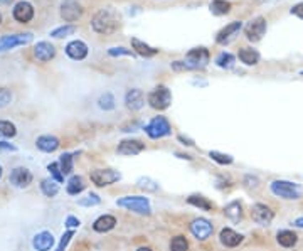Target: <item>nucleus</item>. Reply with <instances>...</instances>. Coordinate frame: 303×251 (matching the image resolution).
Here are the masks:
<instances>
[{"instance_id":"423d86ee","label":"nucleus","mask_w":303,"mask_h":251,"mask_svg":"<svg viewBox=\"0 0 303 251\" xmlns=\"http://www.w3.org/2000/svg\"><path fill=\"white\" fill-rule=\"evenodd\" d=\"M89 179L91 182L98 187H106V186H112L115 184L117 181L121 179V174L118 170H113V169H96L89 174Z\"/></svg>"},{"instance_id":"c756f323","label":"nucleus","mask_w":303,"mask_h":251,"mask_svg":"<svg viewBox=\"0 0 303 251\" xmlns=\"http://www.w3.org/2000/svg\"><path fill=\"white\" fill-rule=\"evenodd\" d=\"M209 8L214 15H226L231 12V3L228 0H212Z\"/></svg>"},{"instance_id":"6e6552de","label":"nucleus","mask_w":303,"mask_h":251,"mask_svg":"<svg viewBox=\"0 0 303 251\" xmlns=\"http://www.w3.org/2000/svg\"><path fill=\"white\" fill-rule=\"evenodd\" d=\"M209 59H211V54H209V51L206 48H194L185 54V63L189 64L190 71L207 66Z\"/></svg>"},{"instance_id":"f3484780","label":"nucleus","mask_w":303,"mask_h":251,"mask_svg":"<svg viewBox=\"0 0 303 251\" xmlns=\"http://www.w3.org/2000/svg\"><path fill=\"white\" fill-rule=\"evenodd\" d=\"M125 105H126V108L131 110V112L142 110L145 105V95L142 89H138V88L130 89V91L125 95Z\"/></svg>"},{"instance_id":"f257e3e1","label":"nucleus","mask_w":303,"mask_h":251,"mask_svg":"<svg viewBox=\"0 0 303 251\" xmlns=\"http://www.w3.org/2000/svg\"><path fill=\"white\" fill-rule=\"evenodd\" d=\"M120 25H121V15L113 7H106L98 10L91 20L93 31L98 34H103V36L115 34L120 29Z\"/></svg>"},{"instance_id":"2eb2a0df","label":"nucleus","mask_w":303,"mask_h":251,"mask_svg":"<svg viewBox=\"0 0 303 251\" xmlns=\"http://www.w3.org/2000/svg\"><path fill=\"white\" fill-rule=\"evenodd\" d=\"M32 182V174L29 169L25 167H15L10 172V184L14 187H19V189H24Z\"/></svg>"},{"instance_id":"603ef678","label":"nucleus","mask_w":303,"mask_h":251,"mask_svg":"<svg viewBox=\"0 0 303 251\" xmlns=\"http://www.w3.org/2000/svg\"><path fill=\"white\" fill-rule=\"evenodd\" d=\"M293 224H295L297 228H302V229H303V216H302V218L295 219V223H293Z\"/></svg>"},{"instance_id":"864d4df0","label":"nucleus","mask_w":303,"mask_h":251,"mask_svg":"<svg viewBox=\"0 0 303 251\" xmlns=\"http://www.w3.org/2000/svg\"><path fill=\"white\" fill-rule=\"evenodd\" d=\"M14 0H0V3H3V5H8V3H12Z\"/></svg>"},{"instance_id":"9b49d317","label":"nucleus","mask_w":303,"mask_h":251,"mask_svg":"<svg viewBox=\"0 0 303 251\" xmlns=\"http://www.w3.org/2000/svg\"><path fill=\"white\" fill-rule=\"evenodd\" d=\"M212 231H214V226H212V223L209 219L199 218L190 223V233L197 238L199 241H206L207 238H211Z\"/></svg>"},{"instance_id":"e433bc0d","label":"nucleus","mask_w":303,"mask_h":251,"mask_svg":"<svg viewBox=\"0 0 303 251\" xmlns=\"http://www.w3.org/2000/svg\"><path fill=\"white\" fill-rule=\"evenodd\" d=\"M209 157H211L214 162L221 164V165H229V164H233V160H234L231 155L221 154V152H217V150H211V152H209Z\"/></svg>"},{"instance_id":"c9c22d12","label":"nucleus","mask_w":303,"mask_h":251,"mask_svg":"<svg viewBox=\"0 0 303 251\" xmlns=\"http://www.w3.org/2000/svg\"><path fill=\"white\" fill-rule=\"evenodd\" d=\"M169 248L170 251H187L189 250V243H187V240L183 236H176V238H172Z\"/></svg>"},{"instance_id":"c03bdc74","label":"nucleus","mask_w":303,"mask_h":251,"mask_svg":"<svg viewBox=\"0 0 303 251\" xmlns=\"http://www.w3.org/2000/svg\"><path fill=\"white\" fill-rule=\"evenodd\" d=\"M72 236H74V231H72V229H69V231L64 233L62 238H61V241H59V246H58L56 251H64V250H66V246H67V243L71 241Z\"/></svg>"},{"instance_id":"39448f33","label":"nucleus","mask_w":303,"mask_h":251,"mask_svg":"<svg viewBox=\"0 0 303 251\" xmlns=\"http://www.w3.org/2000/svg\"><path fill=\"white\" fill-rule=\"evenodd\" d=\"M145 131L150 138H162L169 137L172 133V126H170L169 120L165 117H155L152 118L148 125H145Z\"/></svg>"},{"instance_id":"4be33fe9","label":"nucleus","mask_w":303,"mask_h":251,"mask_svg":"<svg viewBox=\"0 0 303 251\" xmlns=\"http://www.w3.org/2000/svg\"><path fill=\"white\" fill-rule=\"evenodd\" d=\"M117 226V218L112 214H105V216H100L95 223H93V229L96 233H108Z\"/></svg>"},{"instance_id":"a19ab883","label":"nucleus","mask_w":303,"mask_h":251,"mask_svg":"<svg viewBox=\"0 0 303 251\" xmlns=\"http://www.w3.org/2000/svg\"><path fill=\"white\" fill-rule=\"evenodd\" d=\"M48 170H49L51 176L54 177V181H56V182H62V181H64V174H62L61 167H59V162L49 164V165H48Z\"/></svg>"},{"instance_id":"79ce46f5","label":"nucleus","mask_w":303,"mask_h":251,"mask_svg":"<svg viewBox=\"0 0 303 251\" xmlns=\"http://www.w3.org/2000/svg\"><path fill=\"white\" fill-rule=\"evenodd\" d=\"M108 54L113 58H118V56H133V53H131L130 49L126 48H110L108 49Z\"/></svg>"},{"instance_id":"412c9836","label":"nucleus","mask_w":303,"mask_h":251,"mask_svg":"<svg viewBox=\"0 0 303 251\" xmlns=\"http://www.w3.org/2000/svg\"><path fill=\"white\" fill-rule=\"evenodd\" d=\"M32 246L36 251H49L54 246V236L49 231H41L32 238Z\"/></svg>"},{"instance_id":"6ab92c4d","label":"nucleus","mask_w":303,"mask_h":251,"mask_svg":"<svg viewBox=\"0 0 303 251\" xmlns=\"http://www.w3.org/2000/svg\"><path fill=\"white\" fill-rule=\"evenodd\" d=\"M219 241L226 248H236V246H240L242 243V235L236 233L231 228H224L219 233Z\"/></svg>"},{"instance_id":"1a4fd4ad","label":"nucleus","mask_w":303,"mask_h":251,"mask_svg":"<svg viewBox=\"0 0 303 251\" xmlns=\"http://www.w3.org/2000/svg\"><path fill=\"white\" fill-rule=\"evenodd\" d=\"M32 41V34L25 32V34H10V36H3L0 37V53L8 49L19 48V46H25Z\"/></svg>"},{"instance_id":"ea45409f","label":"nucleus","mask_w":303,"mask_h":251,"mask_svg":"<svg viewBox=\"0 0 303 251\" xmlns=\"http://www.w3.org/2000/svg\"><path fill=\"white\" fill-rule=\"evenodd\" d=\"M100 195L98 194H88L86 197H83V199H79L78 201V204L79 206H83V207H91V206H98V204H100Z\"/></svg>"},{"instance_id":"4468645a","label":"nucleus","mask_w":303,"mask_h":251,"mask_svg":"<svg viewBox=\"0 0 303 251\" xmlns=\"http://www.w3.org/2000/svg\"><path fill=\"white\" fill-rule=\"evenodd\" d=\"M145 150V143L140 142V140H123V142H120V145H118L117 152L120 155H125V157H133V155H138L142 154V152Z\"/></svg>"},{"instance_id":"a878e982","label":"nucleus","mask_w":303,"mask_h":251,"mask_svg":"<svg viewBox=\"0 0 303 251\" xmlns=\"http://www.w3.org/2000/svg\"><path fill=\"white\" fill-rule=\"evenodd\" d=\"M224 214H226V218L231 221V223L238 224L242 219V207H241V204L238 202V201L229 202L228 206L224 207Z\"/></svg>"},{"instance_id":"a211bd4d","label":"nucleus","mask_w":303,"mask_h":251,"mask_svg":"<svg viewBox=\"0 0 303 251\" xmlns=\"http://www.w3.org/2000/svg\"><path fill=\"white\" fill-rule=\"evenodd\" d=\"M34 56L42 63H48L56 56V48L48 41H41L34 46Z\"/></svg>"},{"instance_id":"09e8293b","label":"nucleus","mask_w":303,"mask_h":251,"mask_svg":"<svg viewBox=\"0 0 303 251\" xmlns=\"http://www.w3.org/2000/svg\"><path fill=\"white\" fill-rule=\"evenodd\" d=\"M0 150H2V152H15L17 148L14 145H10V143H7V142H0Z\"/></svg>"},{"instance_id":"ddd939ff","label":"nucleus","mask_w":303,"mask_h":251,"mask_svg":"<svg viewBox=\"0 0 303 251\" xmlns=\"http://www.w3.org/2000/svg\"><path fill=\"white\" fill-rule=\"evenodd\" d=\"M12 15H14V19L17 20V22L27 24V22H31L32 17H34V7L29 2L22 0V2H19L14 5V8H12Z\"/></svg>"},{"instance_id":"f704fd0d","label":"nucleus","mask_w":303,"mask_h":251,"mask_svg":"<svg viewBox=\"0 0 303 251\" xmlns=\"http://www.w3.org/2000/svg\"><path fill=\"white\" fill-rule=\"evenodd\" d=\"M15 133H17V128L14 123L7 120H0V137L10 138V137H15Z\"/></svg>"},{"instance_id":"a18cd8bd","label":"nucleus","mask_w":303,"mask_h":251,"mask_svg":"<svg viewBox=\"0 0 303 251\" xmlns=\"http://www.w3.org/2000/svg\"><path fill=\"white\" fill-rule=\"evenodd\" d=\"M172 69L174 71H190V67L185 61H174L172 63Z\"/></svg>"},{"instance_id":"4d7b16f0","label":"nucleus","mask_w":303,"mask_h":251,"mask_svg":"<svg viewBox=\"0 0 303 251\" xmlns=\"http://www.w3.org/2000/svg\"><path fill=\"white\" fill-rule=\"evenodd\" d=\"M0 24H2V14H0Z\"/></svg>"},{"instance_id":"393cba45","label":"nucleus","mask_w":303,"mask_h":251,"mask_svg":"<svg viewBox=\"0 0 303 251\" xmlns=\"http://www.w3.org/2000/svg\"><path fill=\"white\" fill-rule=\"evenodd\" d=\"M238 58H240V61L242 63V64L246 66H256L259 63V59H261V56H259V53L253 48H242L240 49V54H238Z\"/></svg>"},{"instance_id":"bb28decb","label":"nucleus","mask_w":303,"mask_h":251,"mask_svg":"<svg viewBox=\"0 0 303 251\" xmlns=\"http://www.w3.org/2000/svg\"><path fill=\"white\" fill-rule=\"evenodd\" d=\"M276 241H278L280 246H283V248H293V246L298 243V236H297V233L290 231V229H283V231H280L278 235H276Z\"/></svg>"},{"instance_id":"de8ad7c7","label":"nucleus","mask_w":303,"mask_h":251,"mask_svg":"<svg viewBox=\"0 0 303 251\" xmlns=\"http://www.w3.org/2000/svg\"><path fill=\"white\" fill-rule=\"evenodd\" d=\"M290 12H292V15H297V17H300V19H303V2L297 3V5H293Z\"/></svg>"},{"instance_id":"5fc2aeb1","label":"nucleus","mask_w":303,"mask_h":251,"mask_svg":"<svg viewBox=\"0 0 303 251\" xmlns=\"http://www.w3.org/2000/svg\"><path fill=\"white\" fill-rule=\"evenodd\" d=\"M136 251H153L152 248H147V246H142V248H138Z\"/></svg>"},{"instance_id":"9d476101","label":"nucleus","mask_w":303,"mask_h":251,"mask_svg":"<svg viewBox=\"0 0 303 251\" xmlns=\"http://www.w3.org/2000/svg\"><path fill=\"white\" fill-rule=\"evenodd\" d=\"M251 218H253L254 223L259 224V226H270L273 218H275V212L271 211L270 206L258 202L251 207Z\"/></svg>"},{"instance_id":"dca6fc26","label":"nucleus","mask_w":303,"mask_h":251,"mask_svg":"<svg viewBox=\"0 0 303 251\" xmlns=\"http://www.w3.org/2000/svg\"><path fill=\"white\" fill-rule=\"evenodd\" d=\"M241 29H242V22H241V20H234V22L228 24L226 27H223L219 32H217L216 42H217V44H228V42L231 41L233 37L241 31Z\"/></svg>"},{"instance_id":"37998d69","label":"nucleus","mask_w":303,"mask_h":251,"mask_svg":"<svg viewBox=\"0 0 303 251\" xmlns=\"http://www.w3.org/2000/svg\"><path fill=\"white\" fill-rule=\"evenodd\" d=\"M12 101V93L7 88H0V108L7 106Z\"/></svg>"},{"instance_id":"0eeeda50","label":"nucleus","mask_w":303,"mask_h":251,"mask_svg":"<svg viewBox=\"0 0 303 251\" xmlns=\"http://www.w3.org/2000/svg\"><path fill=\"white\" fill-rule=\"evenodd\" d=\"M268 24L264 17H256V19L251 20L249 24L244 27V34H246V39L251 42H258L263 39V36L266 34Z\"/></svg>"},{"instance_id":"cd10ccee","label":"nucleus","mask_w":303,"mask_h":251,"mask_svg":"<svg viewBox=\"0 0 303 251\" xmlns=\"http://www.w3.org/2000/svg\"><path fill=\"white\" fill-rule=\"evenodd\" d=\"M187 202L190 204V206L194 207H199L200 211H211L212 207H214V204H212V201H209L207 197H204V195H190L189 199H187Z\"/></svg>"},{"instance_id":"49530a36","label":"nucleus","mask_w":303,"mask_h":251,"mask_svg":"<svg viewBox=\"0 0 303 251\" xmlns=\"http://www.w3.org/2000/svg\"><path fill=\"white\" fill-rule=\"evenodd\" d=\"M64 224H66L69 229H74V228L81 226V221L78 218H74V216H67V219H66V223H64Z\"/></svg>"},{"instance_id":"3c124183","label":"nucleus","mask_w":303,"mask_h":251,"mask_svg":"<svg viewBox=\"0 0 303 251\" xmlns=\"http://www.w3.org/2000/svg\"><path fill=\"white\" fill-rule=\"evenodd\" d=\"M246 182H249V184H247V186H253V187H256V186H258V179H256V177H251V176H246Z\"/></svg>"},{"instance_id":"7c9ffc66","label":"nucleus","mask_w":303,"mask_h":251,"mask_svg":"<svg viewBox=\"0 0 303 251\" xmlns=\"http://www.w3.org/2000/svg\"><path fill=\"white\" fill-rule=\"evenodd\" d=\"M41 190L44 195H48V197H54L58 192H59V186L56 181H53V179H44V181L41 182Z\"/></svg>"},{"instance_id":"72a5a7b5","label":"nucleus","mask_w":303,"mask_h":251,"mask_svg":"<svg viewBox=\"0 0 303 251\" xmlns=\"http://www.w3.org/2000/svg\"><path fill=\"white\" fill-rule=\"evenodd\" d=\"M115 96L112 93H103V95L100 96V100H98V106H100L101 110H105V112H112L115 108Z\"/></svg>"},{"instance_id":"2f4dec72","label":"nucleus","mask_w":303,"mask_h":251,"mask_svg":"<svg viewBox=\"0 0 303 251\" xmlns=\"http://www.w3.org/2000/svg\"><path fill=\"white\" fill-rule=\"evenodd\" d=\"M236 63V58L233 56L231 53H221L219 56L216 58V66L223 67V69H231Z\"/></svg>"},{"instance_id":"8fccbe9b","label":"nucleus","mask_w":303,"mask_h":251,"mask_svg":"<svg viewBox=\"0 0 303 251\" xmlns=\"http://www.w3.org/2000/svg\"><path fill=\"white\" fill-rule=\"evenodd\" d=\"M179 140H181V142H183V143H185V145H189V147H192V145H194V140H190V138L183 137V135H179Z\"/></svg>"},{"instance_id":"4c0bfd02","label":"nucleus","mask_w":303,"mask_h":251,"mask_svg":"<svg viewBox=\"0 0 303 251\" xmlns=\"http://www.w3.org/2000/svg\"><path fill=\"white\" fill-rule=\"evenodd\" d=\"M76 32V27L74 25H61V27L54 29L51 32V37H56V39H61V37H66V36H71V34Z\"/></svg>"},{"instance_id":"473e14b6","label":"nucleus","mask_w":303,"mask_h":251,"mask_svg":"<svg viewBox=\"0 0 303 251\" xmlns=\"http://www.w3.org/2000/svg\"><path fill=\"white\" fill-rule=\"evenodd\" d=\"M136 186H138L140 189L147 190V192H157V190H159V182H155L150 177H140L138 181H136Z\"/></svg>"},{"instance_id":"f8f14e48","label":"nucleus","mask_w":303,"mask_h":251,"mask_svg":"<svg viewBox=\"0 0 303 251\" xmlns=\"http://www.w3.org/2000/svg\"><path fill=\"white\" fill-rule=\"evenodd\" d=\"M83 15V7L76 0H64L61 3V17L66 22H76Z\"/></svg>"},{"instance_id":"5701e85b","label":"nucleus","mask_w":303,"mask_h":251,"mask_svg":"<svg viewBox=\"0 0 303 251\" xmlns=\"http://www.w3.org/2000/svg\"><path fill=\"white\" fill-rule=\"evenodd\" d=\"M36 145H37L39 150L51 154V152H54V150H58V148H59V138L54 137V135H42V137L37 138Z\"/></svg>"},{"instance_id":"20e7f679","label":"nucleus","mask_w":303,"mask_h":251,"mask_svg":"<svg viewBox=\"0 0 303 251\" xmlns=\"http://www.w3.org/2000/svg\"><path fill=\"white\" fill-rule=\"evenodd\" d=\"M148 105L152 106L153 110H167L170 103H172V93L167 86L160 84V86H155L148 93Z\"/></svg>"},{"instance_id":"aec40b11","label":"nucleus","mask_w":303,"mask_h":251,"mask_svg":"<svg viewBox=\"0 0 303 251\" xmlns=\"http://www.w3.org/2000/svg\"><path fill=\"white\" fill-rule=\"evenodd\" d=\"M66 54L71 59H74V61H83V59L88 56V46L79 39L71 41L69 44L66 46Z\"/></svg>"},{"instance_id":"58836bf2","label":"nucleus","mask_w":303,"mask_h":251,"mask_svg":"<svg viewBox=\"0 0 303 251\" xmlns=\"http://www.w3.org/2000/svg\"><path fill=\"white\" fill-rule=\"evenodd\" d=\"M59 167H61L64 176L72 172V155L71 154H62L61 159H59Z\"/></svg>"},{"instance_id":"f03ea898","label":"nucleus","mask_w":303,"mask_h":251,"mask_svg":"<svg viewBox=\"0 0 303 251\" xmlns=\"http://www.w3.org/2000/svg\"><path fill=\"white\" fill-rule=\"evenodd\" d=\"M117 204L120 207H125L128 211L136 212V214H142V216L152 214L150 201L147 197H142V195H125V197L118 199Z\"/></svg>"},{"instance_id":"6e6d98bb","label":"nucleus","mask_w":303,"mask_h":251,"mask_svg":"<svg viewBox=\"0 0 303 251\" xmlns=\"http://www.w3.org/2000/svg\"><path fill=\"white\" fill-rule=\"evenodd\" d=\"M0 177H2V165H0Z\"/></svg>"},{"instance_id":"7ed1b4c3","label":"nucleus","mask_w":303,"mask_h":251,"mask_svg":"<svg viewBox=\"0 0 303 251\" xmlns=\"http://www.w3.org/2000/svg\"><path fill=\"white\" fill-rule=\"evenodd\" d=\"M271 192L287 201H297L302 197V187L297 182L290 181H275L271 182Z\"/></svg>"},{"instance_id":"c85d7f7f","label":"nucleus","mask_w":303,"mask_h":251,"mask_svg":"<svg viewBox=\"0 0 303 251\" xmlns=\"http://www.w3.org/2000/svg\"><path fill=\"white\" fill-rule=\"evenodd\" d=\"M84 187H86V184H84L83 177H81V176H72L69 179V182H67L66 190H67V194H71V195H78V194L83 192Z\"/></svg>"},{"instance_id":"b1692460","label":"nucleus","mask_w":303,"mask_h":251,"mask_svg":"<svg viewBox=\"0 0 303 251\" xmlns=\"http://www.w3.org/2000/svg\"><path fill=\"white\" fill-rule=\"evenodd\" d=\"M131 48H133L135 53L138 54V56H142V58H153V56H157V54H159V49L145 44L143 41L136 39V37L131 39Z\"/></svg>"}]
</instances>
